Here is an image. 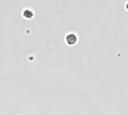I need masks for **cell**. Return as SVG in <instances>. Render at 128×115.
Listing matches in <instances>:
<instances>
[{
	"label": "cell",
	"mask_w": 128,
	"mask_h": 115,
	"mask_svg": "<svg viewBox=\"0 0 128 115\" xmlns=\"http://www.w3.org/2000/svg\"><path fill=\"white\" fill-rule=\"evenodd\" d=\"M23 16L27 18V19H31L32 17H33V13L30 11V10H26L24 12H23Z\"/></svg>",
	"instance_id": "cell-2"
},
{
	"label": "cell",
	"mask_w": 128,
	"mask_h": 115,
	"mask_svg": "<svg viewBox=\"0 0 128 115\" xmlns=\"http://www.w3.org/2000/svg\"><path fill=\"white\" fill-rule=\"evenodd\" d=\"M126 8H127V9H128V4H127V5H126Z\"/></svg>",
	"instance_id": "cell-3"
},
{
	"label": "cell",
	"mask_w": 128,
	"mask_h": 115,
	"mask_svg": "<svg viewBox=\"0 0 128 115\" xmlns=\"http://www.w3.org/2000/svg\"><path fill=\"white\" fill-rule=\"evenodd\" d=\"M66 41L69 45H74L77 41V38L74 34H69L66 37Z\"/></svg>",
	"instance_id": "cell-1"
}]
</instances>
